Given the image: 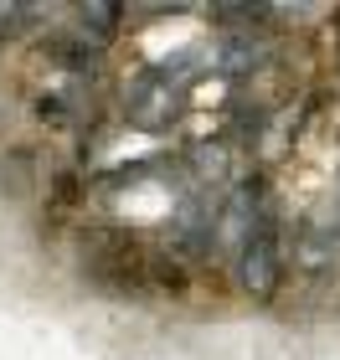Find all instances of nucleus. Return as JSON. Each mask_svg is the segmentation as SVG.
<instances>
[{
    "mask_svg": "<svg viewBox=\"0 0 340 360\" xmlns=\"http://www.w3.org/2000/svg\"><path fill=\"white\" fill-rule=\"evenodd\" d=\"M21 15H31V11H26V6H0V37H11Z\"/></svg>",
    "mask_w": 340,
    "mask_h": 360,
    "instance_id": "20e7f679",
    "label": "nucleus"
},
{
    "mask_svg": "<svg viewBox=\"0 0 340 360\" xmlns=\"http://www.w3.org/2000/svg\"><path fill=\"white\" fill-rule=\"evenodd\" d=\"M77 21H83V37H93V41H108V37H113V26H119V6H108V0L77 6Z\"/></svg>",
    "mask_w": 340,
    "mask_h": 360,
    "instance_id": "7ed1b4c3",
    "label": "nucleus"
},
{
    "mask_svg": "<svg viewBox=\"0 0 340 360\" xmlns=\"http://www.w3.org/2000/svg\"><path fill=\"white\" fill-rule=\"evenodd\" d=\"M279 237H273V226H263L248 248L237 252V283L253 293V299H268L273 288H279Z\"/></svg>",
    "mask_w": 340,
    "mask_h": 360,
    "instance_id": "f257e3e1",
    "label": "nucleus"
},
{
    "mask_svg": "<svg viewBox=\"0 0 340 360\" xmlns=\"http://www.w3.org/2000/svg\"><path fill=\"white\" fill-rule=\"evenodd\" d=\"M263 57H268V46L258 41L253 31H237V37L222 41V68H227V72H248V68H258Z\"/></svg>",
    "mask_w": 340,
    "mask_h": 360,
    "instance_id": "f03ea898",
    "label": "nucleus"
}]
</instances>
